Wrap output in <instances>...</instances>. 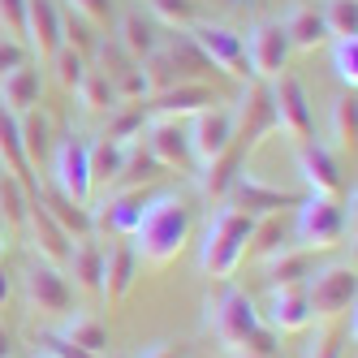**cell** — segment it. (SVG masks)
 <instances>
[{"label": "cell", "instance_id": "1", "mask_svg": "<svg viewBox=\"0 0 358 358\" xmlns=\"http://www.w3.org/2000/svg\"><path fill=\"white\" fill-rule=\"evenodd\" d=\"M190 208L177 194H151L147 208H143V220L134 229V250L138 259L151 264V268H164L173 264L177 255L190 246Z\"/></svg>", "mask_w": 358, "mask_h": 358}, {"label": "cell", "instance_id": "2", "mask_svg": "<svg viewBox=\"0 0 358 358\" xmlns=\"http://www.w3.org/2000/svg\"><path fill=\"white\" fill-rule=\"evenodd\" d=\"M255 229V216L238 212L234 203H220L208 220V234H203V250H199V268L208 272L212 280H229L242 264V250H246V238Z\"/></svg>", "mask_w": 358, "mask_h": 358}, {"label": "cell", "instance_id": "3", "mask_svg": "<svg viewBox=\"0 0 358 358\" xmlns=\"http://www.w3.org/2000/svg\"><path fill=\"white\" fill-rule=\"evenodd\" d=\"M138 69H143V78H147V91L156 95V91H169V87L208 78L212 61L199 52V43L186 31H177V35H164V43L147 61H138Z\"/></svg>", "mask_w": 358, "mask_h": 358}, {"label": "cell", "instance_id": "4", "mask_svg": "<svg viewBox=\"0 0 358 358\" xmlns=\"http://www.w3.org/2000/svg\"><path fill=\"white\" fill-rule=\"evenodd\" d=\"M358 298V276L354 268L337 264V268H315L306 280V306H311V324H332L345 320L354 311Z\"/></svg>", "mask_w": 358, "mask_h": 358}, {"label": "cell", "instance_id": "5", "mask_svg": "<svg viewBox=\"0 0 358 358\" xmlns=\"http://www.w3.org/2000/svg\"><path fill=\"white\" fill-rule=\"evenodd\" d=\"M294 234L306 250H332L345 238V208L341 199H324V194H306L298 203L294 216Z\"/></svg>", "mask_w": 358, "mask_h": 358}, {"label": "cell", "instance_id": "6", "mask_svg": "<svg viewBox=\"0 0 358 358\" xmlns=\"http://www.w3.org/2000/svg\"><path fill=\"white\" fill-rule=\"evenodd\" d=\"M272 95V113H276V130H285L294 143L315 138V113H311V95H306L298 73H276L268 83Z\"/></svg>", "mask_w": 358, "mask_h": 358}, {"label": "cell", "instance_id": "7", "mask_svg": "<svg viewBox=\"0 0 358 358\" xmlns=\"http://www.w3.org/2000/svg\"><path fill=\"white\" fill-rule=\"evenodd\" d=\"M199 52L212 61V69H220L224 78L234 83H250V65H246V43L234 27H220V22H194V27L186 31Z\"/></svg>", "mask_w": 358, "mask_h": 358}, {"label": "cell", "instance_id": "8", "mask_svg": "<svg viewBox=\"0 0 358 358\" xmlns=\"http://www.w3.org/2000/svg\"><path fill=\"white\" fill-rule=\"evenodd\" d=\"M259 324H264V320H259V306H255L246 294H238V289H224V294L216 298V306H208V328H212V337H216L220 345H229V350H238Z\"/></svg>", "mask_w": 358, "mask_h": 358}, {"label": "cell", "instance_id": "9", "mask_svg": "<svg viewBox=\"0 0 358 358\" xmlns=\"http://www.w3.org/2000/svg\"><path fill=\"white\" fill-rule=\"evenodd\" d=\"M22 289H27V306H31L35 315H43V320L73 311V285H69V276L61 268H52V264H43V259L31 264Z\"/></svg>", "mask_w": 358, "mask_h": 358}, {"label": "cell", "instance_id": "10", "mask_svg": "<svg viewBox=\"0 0 358 358\" xmlns=\"http://www.w3.org/2000/svg\"><path fill=\"white\" fill-rule=\"evenodd\" d=\"M246 43V65H250V78L259 83H272L276 73H285L289 65V39H285V27L280 22H255L250 35L242 39Z\"/></svg>", "mask_w": 358, "mask_h": 358}, {"label": "cell", "instance_id": "11", "mask_svg": "<svg viewBox=\"0 0 358 358\" xmlns=\"http://www.w3.org/2000/svg\"><path fill=\"white\" fill-rule=\"evenodd\" d=\"M186 134H190V156L199 169H208L216 156H224L229 143H234V108L229 104H212V108H203L190 117L186 125Z\"/></svg>", "mask_w": 358, "mask_h": 358}, {"label": "cell", "instance_id": "12", "mask_svg": "<svg viewBox=\"0 0 358 358\" xmlns=\"http://www.w3.org/2000/svg\"><path fill=\"white\" fill-rule=\"evenodd\" d=\"M52 182L48 186H57L65 199H73V203H91V169H87V138H78V134H69V138H61L57 147H52Z\"/></svg>", "mask_w": 358, "mask_h": 358}, {"label": "cell", "instance_id": "13", "mask_svg": "<svg viewBox=\"0 0 358 358\" xmlns=\"http://www.w3.org/2000/svg\"><path fill=\"white\" fill-rule=\"evenodd\" d=\"M151 190L147 186H130V190H108V199L99 203V212H91L95 234H113V238H134V229L143 220Z\"/></svg>", "mask_w": 358, "mask_h": 358}, {"label": "cell", "instance_id": "14", "mask_svg": "<svg viewBox=\"0 0 358 358\" xmlns=\"http://www.w3.org/2000/svg\"><path fill=\"white\" fill-rule=\"evenodd\" d=\"M224 199L234 203L238 212H246V216H272L280 208H298L306 194L302 190H276V186H264L255 173H238Z\"/></svg>", "mask_w": 358, "mask_h": 358}, {"label": "cell", "instance_id": "15", "mask_svg": "<svg viewBox=\"0 0 358 358\" xmlns=\"http://www.w3.org/2000/svg\"><path fill=\"white\" fill-rule=\"evenodd\" d=\"M298 173L306 182V194H324V199H341L345 194V177H341L337 156L315 138L298 143Z\"/></svg>", "mask_w": 358, "mask_h": 358}, {"label": "cell", "instance_id": "16", "mask_svg": "<svg viewBox=\"0 0 358 358\" xmlns=\"http://www.w3.org/2000/svg\"><path fill=\"white\" fill-rule=\"evenodd\" d=\"M22 234H27V246H31L35 259L52 264V268H65L73 238L65 234V229H61L52 216L43 212V203H39V199H31V212H27V224H22Z\"/></svg>", "mask_w": 358, "mask_h": 358}, {"label": "cell", "instance_id": "17", "mask_svg": "<svg viewBox=\"0 0 358 358\" xmlns=\"http://www.w3.org/2000/svg\"><path fill=\"white\" fill-rule=\"evenodd\" d=\"M143 143H147L151 156L160 160V169H190L194 164V156H190V134H186V125L173 121V117H147Z\"/></svg>", "mask_w": 358, "mask_h": 358}, {"label": "cell", "instance_id": "18", "mask_svg": "<svg viewBox=\"0 0 358 358\" xmlns=\"http://www.w3.org/2000/svg\"><path fill=\"white\" fill-rule=\"evenodd\" d=\"M22 43L43 65L57 57V48L65 43L61 39V0H27V35H22Z\"/></svg>", "mask_w": 358, "mask_h": 358}, {"label": "cell", "instance_id": "19", "mask_svg": "<svg viewBox=\"0 0 358 358\" xmlns=\"http://www.w3.org/2000/svg\"><path fill=\"white\" fill-rule=\"evenodd\" d=\"M212 104H220V95L212 87H203V83H182V87H169V91H156V95L143 99L147 117H173V121L194 117V113L212 108Z\"/></svg>", "mask_w": 358, "mask_h": 358}, {"label": "cell", "instance_id": "20", "mask_svg": "<svg viewBox=\"0 0 358 358\" xmlns=\"http://www.w3.org/2000/svg\"><path fill=\"white\" fill-rule=\"evenodd\" d=\"M138 250L134 242H117L104 250V285H99V298H104L108 306L125 302V294L134 289V280H138Z\"/></svg>", "mask_w": 358, "mask_h": 358}, {"label": "cell", "instance_id": "21", "mask_svg": "<svg viewBox=\"0 0 358 358\" xmlns=\"http://www.w3.org/2000/svg\"><path fill=\"white\" fill-rule=\"evenodd\" d=\"M117 22V31H113V39H117V48L130 61H147L156 48L164 43V27H156L147 13H138V9H130V13H121V17H113Z\"/></svg>", "mask_w": 358, "mask_h": 358}, {"label": "cell", "instance_id": "22", "mask_svg": "<svg viewBox=\"0 0 358 358\" xmlns=\"http://www.w3.org/2000/svg\"><path fill=\"white\" fill-rule=\"evenodd\" d=\"M0 169H5L9 177H17L22 186H27V194L35 199L39 190V177L27 160V151H22V130H17V113H9L5 104H0Z\"/></svg>", "mask_w": 358, "mask_h": 358}, {"label": "cell", "instance_id": "23", "mask_svg": "<svg viewBox=\"0 0 358 358\" xmlns=\"http://www.w3.org/2000/svg\"><path fill=\"white\" fill-rule=\"evenodd\" d=\"M65 276H73V289H83L91 298H99V285H104V246L91 238H73L69 259H65Z\"/></svg>", "mask_w": 358, "mask_h": 358}, {"label": "cell", "instance_id": "24", "mask_svg": "<svg viewBox=\"0 0 358 358\" xmlns=\"http://www.w3.org/2000/svg\"><path fill=\"white\" fill-rule=\"evenodd\" d=\"M268 328L272 332H306L311 328V306H306V285H280L268 298Z\"/></svg>", "mask_w": 358, "mask_h": 358}, {"label": "cell", "instance_id": "25", "mask_svg": "<svg viewBox=\"0 0 358 358\" xmlns=\"http://www.w3.org/2000/svg\"><path fill=\"white\" fill-rule=\"evenodd\" d=\"M39 95H43V73H39V61H27L9 69L0 78V104L9 113H27V108H39Z\"/></svg>", "mask_w": 358, "mask_h": 358}, {"label": "cell", "instance_id": "26", "mask_svg": "<svg viewBox=\"0 0 358 358\" xmlns=\"http://www.w3.org/2000/svg\"><path fill=\"white\" fill-rule=\"evenodd\" d=\"M35 199L43 203V212L52 216L69 238H91L95 234V220H91V208H83V203H73V199H65L57 186H43L39 182V190H35Z\"/></svg>", "mask_w": 358, "mask_h": 358}, {"label": "cell", "instance_id": "27", "mask_svg": "<svg viewBox=\"0 0 358 358\" xmlns=\"http://www.w3.org/2000/svg\"><path fill=\"white\" fill-rule=\"evenodd\" d=\"M264 268H268V285L272 289H280V285H306L311 280V272H315V250H306V246H280L276 255H268L264 259Z\"/></svg>", "mask_w": 358, "mask_h": 358}, {"label": "cell", "instance_id": "28", "mask_svg": "<svg viewBox=\"0 0 358 358\" xmlns=\"http://www.w3.org/2000/svg\"><path fill=\"white\" fill-rule=\"evenodd\" d=\"M285 27V39L289 48H298V52H315V48L328 43V27H324V13L315 5H294L289 17L280 22Z\"/></svg>", "mask_w": 358, "mask_h": 358}, {"label": "cell", "instance_id": "29", "mask_svg": "<svg viewBox=\"0 0 358 358\" xmlns=\"http://www.w3.org/2000/svg\"><path fill=\"white\" fill-rule=\"evenodd\" d=\"M17 130H22V151H27V160L31 169L48 164V156H52V121H48L43 108H27V113H17Z\"/></svg>", "mask_w": 358, "mask_h": 358}, {"label": "cell", "instance_id": "30", "mask_svg": "<svg viewBox=\"0 0 358 358\" xmlns=\"http://www.w3.org/2000/svg\"><path fill=\"white\" fill-rule=\"evenodd\" d=\"M121 156H125V143H113L99 134L95 143H87V169H91V190H113L117 186V173H121Z\"/></svg>", "mask_w": 358, "mask_h": 358}, {"label": "cell", "instance_id": "31", "mask_svg": "<svg viewBox=\"0 0 358 358\" xmlns=\"http://www.w3.org/2000/svg\"><path fill=\"white\" fill-rule=\"evenodd\" d=\"M164 169H160V160L147 151V143L143 138H134V143H125V156H121V173H117V186L113 190H130V186H151L160 177Z\"/></svg>", "mask_w": 358, "mask_h": 358}, {"label": "cell", "instance_id": "32", "mask_svg": "<svg viewBox=\"0 0 358 358\" xmlns=\"http://www.w3.org/2000/svg\"><path fill=\"white\" fill-rule=\"evenodd\" d=\"M57 332H61L65 341H73V345L91 350V354H108V328L99 324L91 311H78V315H69V320H65Z\"/></svg>", "mask_w": 358, "mask_h": 358}, {"label": "cell", "instance_id": "33", "mask_svg": "<svg viewBox=\"0 0 358 358\" xmlns=\"http://www.w3.org/2000/svg\"><path fill=\"white\" fill-rule=\"evenodd\" d=\"M73 95H78L83 113H91V117L117 108V91H113V83H108L95 65H87V73H83V83H78V91H73Z\"/></svg>", "mask_w": 358, "mask_h": 358}, {"label": "cell", "instance_id": "34", "mask_svg": "<svg viewBox=\"0 0 358 358\" xmlns=\"http://www.w3.org/2000/svg\"><path fill=\"white\" fill-rule=\"evenodd\" d=\"M280 242H285V224H280V212H272V216H255V229H250V238H246L242 259H268V255L280 250Z\"/></svg>", "mask_w": 358, "mask_h": 358}, {"label": "cell", "instance_id": "35", "mask_svg": "<svg viewBox=\"0 0 358 358\" xmlns=\"http://www.w3.org/2000/svg\"><path fill=\"white\" fill-rule=\"evenodd\" d=\"M147 17L169 31H190L199 22V0H147Z\"/></svg>", "mask_w": 358, "mask_h": 358}, {"label": "cell", "instance_id": "36", "mask_svg": "<svg viewBox=\"0 0 358 358\" xmlns=\"http://www.w3.org/2000/svg\"><path fill=\"white\" fill-rule=\"evenodd\" d=\"M61 39H65V48H73L78 57H95V48H99V27H91L87 17H78V13H69V9H61Z\"/></svg>", "mask_w": 358, "mask_h": 358}, {"label": "cell", "instance_id": "37", "mask_svg": "<svg viewBox=\"0 0 358 358\" xmlns=\"http://www.w3.org/2000/svg\"><path fill=\"white\" fill-rule=\"evenodd\" d=\"M143 125H147V108L143 104H117L108 113L104 138H113V143H134V138H143Z\"/></svg>", "mask_w": 358, "mask_h": 358}, {"label": "cell", "instance_id": "38", "mask_svg": "<svg viewBox=\"0 0 358 358\" xmlns=\"http://www.w3.org/2000/svg\"><path fill=\"white\" fill-rule=\"evenodd\" d=\"M0 212H5L9 229H17V234H22L27 212H31V194H27V186H22L17 177H9V173H0Z\"/></svg>", "mask_w": 358, "mask_h": 358}, {"label": "cell", "instance_id": "39", "mask_svg": "<svg viewBox=\"0 0 358 358\" xmlns=\"http://www.w3.org/2000/svg\"><path fill=\"white\" fill-rule=\"evenodd\" d=\"M354 138H358V99L350 91L332 104V143L341 151H354Z\"/></svg>", "mask_w": 358, "mask_h": 358}, {"label": "cell", "instance_id": "40", "mask_svg": "<svg viewBox=\"0 0 358 358\" xmlns=\"http://www.w3.org/2000/svg\"><path fill=\"white\" fill-rule=\"evenodd\" d=\"M320 13H324L328 39H350V35H358V0H328Z\"/></svg>", "mask_w": 358, "mask_h": 358}, {"label": "cell", "instance_id": "41", "mask_svg": "<svg viewBox=\"0 0 358 358\" xmlns=\"http://www.w3.org/2000/svg\"><path fill=\"white\" fill-rule=\"evenodd\" d=\"M332 43V73L354 91L358 87V35L350 39H328Z\"/></svg>", "mask_w": 358, "mask_h": 358}, {"label": "cell", "instance_id": "42", "mask_svg": "<svg viewBox=\"0 0 358 358\" xmlns=\"http://www.w3.org/2000/svg\"><path fill=\"white\" fill-rule=\"evenodd\" d=\"M48 65L57 69V83H61L65 91H78V83H83V73H87V65H91V61H87V57H78L73 48H65V43H61V48H57V57L48 61Z\"/></svg>", "mask_w": 358, "mask_h": 358}, {"label": "cell", "instance_id": "43", "mask_svg": "<svg viewBox=\"0 0 358 358\" xmlns=\"http://www.w3.org/2000/svg\"><path fill=\"white\" fill-rule=\"evenodd\" d=\"M341 341H345V324H341V320L320 324L315 341H311V354H306V358H341V350H345Z\"/></svg>", "mask_w": 358, "mask_h": 358}, {"label": "cell", "instance_id": "44", "mask_svg": "<svg viewBox=\"0 0 358 358\" xmlns=\"http://www.w3.org/2000/svg\"><path fill=\"white\" fill-rule=\"evenodd\" d=\"M65 9L78 13V17H87L91 27H99V31H104L108 22L117 17V13H113V0H65Z\"/></svg>", "mask_w": 358, "mask_h": 358}, {"label": "cell", "instance_id": "45", "mask_svg": "<svg viewBox=\"0 0 358 358\" xmlns=\"http://www.w3.org/2000/svg\"><path fill=\"white\" fill-rule=\"evenodd\" d=\"M0 35H27V0H0Z\"/></svg>", "mask_w": 358, "mask_h": 358}, {"label": "cell", "instance_id": "46", "mask_svg": "<svg viewBox=\"0 0 358 358\" xmlns=\"http://www.w3.org/2000/svg\"><path fill=\"white\" fill-rule=\"evenodd\" d=\"M242 354H264V358H280V345H276V332L268 328V324H259V328H255L250 332V337L238 345Z\"/></svg>", "mask_w": 358, "mask_h": 358}, {"label": "cell", "instance_id": "47", "mask_svg": "<svg viewBox=\"0 0 358 358\" xmlns=\"http://www.w3.org/2000/svg\"><path fill=\"white\" fill-rule=\"evenodd\" d=\"M27 61H31L27 43L13 39V35H0V78H5L9 69H17V65H27Z\"/></svg>", "mask_w": 358, "mask_h": 358}, {"label": "cell", "instance_id": "48", "mask_svg": "<svg viewBox=\"0 0 358 358\" xmlns=\"http://www.w3.org/2000/svg\"><path fill=\"white\" fill-rule=\"evenodd\" d=\"M43 345H48V354H52V358H104V354H91V350H83V345L65 341L61 332H48V337H43Z\"/></svg>", "mask_w": 358, "mask_h": 358}, {"label": "cell", "instance_id": "49", "mask_svg": "<svg viewBox=\"0 0 358 358\" xmlns=\"http://www.w3.org/2000/svg\"><path fill=\"white\" fill-rule=\"evenodd\" d=\"M138 358H186V350H177V345H169V341H156V345H147Z\"/></svg>", "mask_w": 358, "mask_h": 358}, {"label": "cell", "instance_id": "50", "mask_svg": "<svg viewBox=\"0 0 358 358\" xmlns=\"http://www.w3.org/2000/svg\"><path fill=\"white\" fill-rule=\"evenodd\" d=\"M0 358H13V332L0 324Z\"/></svg>", "mask_w": 358, "mask_h": 358}, {"label": "cell", "instance_id": "51", "mask_svg": "<svg viewBox=\"0 0 358 358\" xmlns=\"http://www.w3.org/2000/svg\"><path fill=\"white\" fill-rule=\"evenodd\" d=\"M9 294H13V280H9V272H5V268H0V306L9 302Z\"/></svg>", "mask_w": 358, "mask_h": 358}, {"label": "cell", "instance_id": "52", "mask_svg": "<svg viewBox=\"0 0 358 358\" xmlns=\"http://www.w3.org/2000/svg\"><path fill=\"white\" fill-rule=\"evenodd\" d=\"M5 250H9V242H5V229H0V259H5Z\"/></svg>", "mask_w": 358, "mask_h": 358}, {"label": "cell", "instance_id": "53", "mask_svg": "<svg viewBox=\"0 0 358 358\" xmlns=\"http://www.w3.org/2000/svg\"><path fill=\"white\" fill-rule=\"evenodd\" d=\"M234 358H264V354H242V350H234Z\"/></svg>", "mask_w": 358, "mask_h": 358}, {"label": "cell", "instance_id": "54", "mask_svg": "<svg viewBox=\"0 0 358 358\" xmlns=\"http://www.w3.org/2000/svg\"><path fill=\"white\" fill-rule=\"evenodd\" d=\"M35 358H52V354H48V350H43V354H35Z\"/></svg>", "mask_w": 358, "mask_h": 358}, {"label": "cell", "instance_id": "55", "mask_svg": "<svg viewBox=\"0 0 358 358\" xmlns=\"http://www.w3.org/2000/svg\"><path fill=\"white\" fill-rule=\"evenodd\" d=\"M0 173H5V169H0Z\"/></svg>", "mask_w": 358, "mask_h": 358}]
</instances>
